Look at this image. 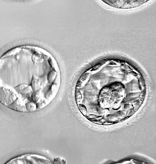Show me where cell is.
<instances>
[{"instance_id": "3957f363", "label": "cell", "mask_w": 156, "mask_h": 164, "mask_svg": "<svg viewBox=\"0 0 156 164\" xmlns=\"http://www.w3.org/2000/svg\"><path fill=\"white\" fill-rule=\"evenodd\" d=\"M27 107L29 111H33L35 110L36 106L34 104L32 103H29L27 104Z\"/></svg>"}, {"instance_id": "6da1fadb", "label": "cell", "mask_w": 156, "mask_h": 164, "mask_svg": "<svg viewBox=\"0 0 156 164\" xmlns=\"http://www.w3.org/2000/svg\"><path fill=\"white\" fill-rule=\"evenodd\" d=\"M54 164H66V161L64 158L62 157L56 158L54 160Z\"/></svg>"}, {"instance_id": "7a4b0ae2", "label": "cell", "mask_w": 156, "mask_h": 164, "mask_svg": "<svg viewBox=\"0 0 156 164\" xmlns=\"http://www.w3.org/2000/svg\"><path fill=\"white\" fill-rule=\"evenodd\" d=\"M33 59L34 62L36 63H40L42 60L41 56L38 54H35L33 55Z\"/></svg>"}]
</instances>
